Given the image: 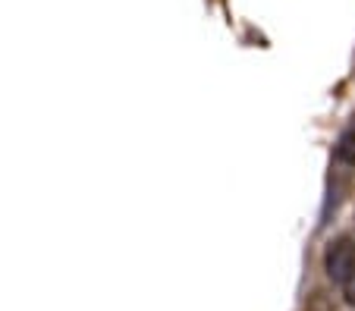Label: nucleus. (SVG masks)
<instances>
[{"instance_id":"1","label":"nucleus","mask_w":355,"mask_h":311,"mask_svg":"<svg viewBox=\"0 0 355 311\" xmlns=\"http://www.w3.org/2000/svg\"><path fill=\"white\" fill-rule=\"evenodd\" d=\"M324 271L336 286H343L355 271V242L349 236H340L324 251Z\"/></svg>"},{"instance_id":"2","label":"nucleus","mask_w":355,"mask_h":311,"mask_svg":"<svg viewBox=\"0 0 355 311\" xmlns=\"http://www.w3.org/2000/svg\"><path fill=\"white\" fill-rule=\"evenodd\" d=\"M334 157L346 167H355V120L343 129L340 136H336V145H334Z\"/></svg>"},{"instance_id":"3","label":"nucleus","mask_w":355,"mask_h":311,"mask_svg":"<svg viewBox=\"0 0 355 311\" xmlns=\"http://www.w3.org/2000/svg\"><path fill=\"white\" fill-rule=\"evenodd\" d=\"M343 290V299H346V305H355V271H352V277L346 280V283L340 286Z\"/></svg>"}]
</instances>
